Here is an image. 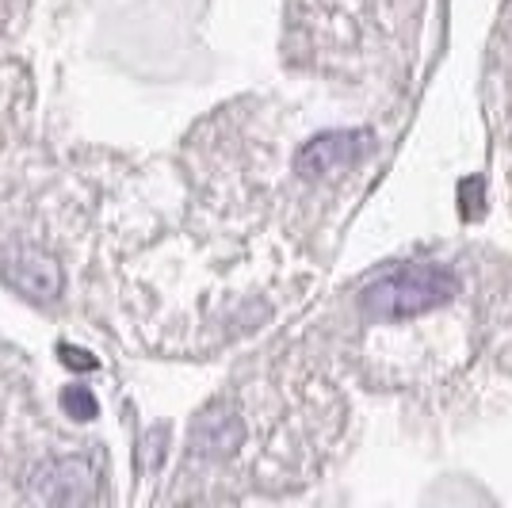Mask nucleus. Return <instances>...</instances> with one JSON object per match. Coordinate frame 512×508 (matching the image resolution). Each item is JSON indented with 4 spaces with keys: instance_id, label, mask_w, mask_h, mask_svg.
<instances>
[{
    "instance_id": "obj_3",
    "label": "nucleus",
    "mask_w": 512,
    "mask_h": 508,
    "mask_svg": "<svg viewBox=\"0 0 512 508\" xmlns=\"http://www.w3.org/2000/svg\"><path fill=\"white\" fill-rule=\"evenodd\" d=\"M96 486V474L85 459H50L35 470L31 478V493L46 501V505H77L88 501Z\"/></svg>"
},
{
    "instance_id": "obj_6",
    "label": "nucleus",
    "mask_w": 512,
    "mask_h": 508,
    "mask_svg": "<svg viewBox=\"0 0 512 508\" xmlns=\"http://www.w3.org/2000/svg\"><path fill=\"white\" fill-rule=\"evenodd\" d=\"M62 405L77 417V421H92L96 417V398L88 394L85 386H73V390H65L62 394Z\"/></svg>"
},
{
    "instance_id": "obj_7",
    "label": "nucleus",
    "mask_w": 512,
    "mask_h": 508,
    "mask_svg": "<svg viewBox=\"0 0 512 508\" xmlns=\"http://www.w3.org/2000/svg\"><path fill=\"white\" fill-rule=\"evenodd\" d=\"M62 360L69 363V367H81V371H92V367H96V360H92L88 352H81V348H62Z\"/></svg>"
},
{
    "instance_id": "obj_4",
    "label": "nucleus",
    "mask_w": 512,
    "mask_h": 508,
    "mask_svg": "<svg viewBox=\"0 0 512 508\" xmlns=\"http://www.w3.org/2000/svg\"><path fill=\"white\" fill-rule=\"evenodd\" d=\"M4 276L20 295L35 298V302H54L62 295V268L54 256L39 253V249H20L8 256Z\"/></svg>"
},
{
    "instance_id": "obj_5",
    "label": "nucleus",
    "mask_w": 512,
    "mask_h": 508,
    "mask_svg": "<svg viewBox=\"0 0 512 508\" xmlns=\"http://www.w3.org/2000/svg\"><path fill=\"white\" fill-rule=\"evenodd\" d=\"M241 436H245V428H241L234 413L211 409L192 428V455H199V459H226V455H234Z\"/></svg>"
},
{
    "instance_id": "obj_1",
    "label": "nucleus",
    "mask_w": 512,
    "mask_h": 508,
    "mask_svg": "<svg viewBox=\"0 0 512 508\" xmlns=\"http://www.w3.org/2000/svg\"><path fill=\"white\" fill-rule=\"evenodd\" d=\"M451 291H455L451 272L436 268V264H409V268H398L386 279H379L375 287H367L363 306L375 318L398 321L413 318V314H425L432 306L448 302Z\"/></svg>"
},
{
    "instance_id": "obj_2",
    "label": "nucleus",
    "mask_w": 512,
    "mask_h": 508,
    "mask_svg": "<svg viewBox=\"0 0 512 508\" xmlns=\"http://www.w3.org/2000/svg\"><path fill=\"white\" fill-rule=\"evenodd\" d=\"M371 149V134L363 130H333V134H318L299 149L295 165L302 176H329L348 165H356L363 153Z\"/></svg>"
}]
</instances>
